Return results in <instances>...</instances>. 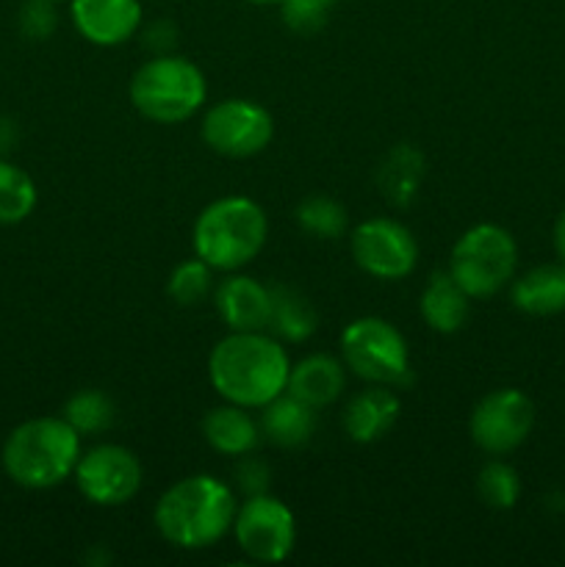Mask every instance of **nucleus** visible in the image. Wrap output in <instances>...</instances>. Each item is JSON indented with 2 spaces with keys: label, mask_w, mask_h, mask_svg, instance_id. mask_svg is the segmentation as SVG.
Instances as JSON below:
<instances>
[{
  "label": "nucleus",
  "mask_w": 565,
  "mask_h": 567,
  "mask_svg": "<svg viewBox=\"0 0 565 567\" xmlns=\"http://www.w3.org/2000/svg\"><path fill=\"white\" fill-rule=\"evenodd\" d=\"M288 360L282 341L271 332H230L208 354L210 388L225 402L260 410L266 402L280 396L288 385Z\"/></svg>",
  "instance_id": "f257e3e1"
},
{
  "label": "nucleus",
  "mask_w": 565,
  "mask_h": 567,
  "mask_svg": "<svg viewBox=\"0 0 565 567\" xmlns=\"http://www.w3.org/2000/svg\"><path fill=\"white\" fill-rule=\"evenodd\" d=\"M236 493L210 474L183 476L155 502L153 520L158 535L183 551H199L219 543L233 529Z\"/></svg>",
  "instance_id": "f03ea898"
},
{
  "label": "nucleus",
  "mask_w": 565,
  "mask_h": 567,
  "mask_svg": "<svg viewBox=\"0 0 565 567\" xmlns=\"http://www.w3.org/2000/svg\"><path fill=\"white\" fill-rule=\"evenodd\" d=\"M81 435L61 415L22 421L3 443V471L25 491H50L75 474Z\"/></svg>",
  "instance_id": "7ed1b4c3"
},
{
  "label": "nucleus",
  "mask_w": 565,
  "mask_h": 567,
  "mask_svg": "<svg viewBox=\"0 0 565 567\" xmlns=\"http://www.w3.org/2000/svg\"><path fill=\"white\" fill-rule=\"evenodd\" d=\"M269 236V221L255 199L219 197L199 210L192 230V247L197 258L214 271H238L253 264Z\"/></svg>",
  "instance_id": "20e7f679"
},
{
  "label": "nucleus",
  "mask_w": 565,
  "mask_h": 567,
  "mask_svg": "<svg viewBox=\"0 0 565 567\" xmlns=\"http://www.w3.org/2000/svg\"><path fill=\"white\" fill-rule=\"evenodd\" d=\"M127 94L144 120L155 125H181L203 109L208 83L194 61L164 53L133 72Z\"/></svg>",
  "instance_id": "39448f33"
},
{
  "label": "nucleus",
  "mask_w": 565,
  "mask_h": 567,
  "mask_svg": "<svg viewBox=\"0 0 565 567\" xmlns=\"http://www.w3.org/2000/svg\"><path fill=\"white\" fill-rule=\"evenodd\" d=\"M518 266V247L510 230L493 221L469 227L454 241L449 275L471 299H487L510 286Z\"/></svg>",
  "instance_id": "423d86ee"
},
{
  "label": "nucleus",
  "mask_w": 565,
  "mask_h": 567,
  "mask_svg": "<svg viewBox=\"0 0 565 567\" xmlns=\"http://www.w3.org/2000/svg\"><path fill=\"white\" fill-rule=\"evenodd\" d=\"M341 360L355 377L374 385H397L410 371L408 341L380 316H363L343 327Z\"/></svg>",
  "instance_id": "0eeeda50"
},
{
  "label": "nucleus",
  "mask_w": 565,
  "mask_h": 567,
  "mask_svg": "<svg viewBox=\"0 0 565 567\" xmlns=\"http://www.w3.org/2000/svg\"><path fill=\"white\" fill-rule=\"evenodd\" d=\"M233 537L253 563L275 565L291 557L297 546L294 513L269 493H255L242 502L233 518Z\"/></svg>",
  "instance_id": "6e6552de"
},
{
  "label": "nucleus",
  "mask_w": 565,
  "mask_h": 567,
  "mask_svg": "<svg viewBox=\"0 0 565 567\" xmlns=\"http://www.w3.org/2000/svg\"><path fill=\"white\" fill-rule=\"evenodd\" d=\"M271 136L275 120L255 100H219L203 116V142L225 158H253L269 147Z\"/></svg>",
  "instance_id": "1a4fd4ad"
},
{
  "label": "nucleus",
  "mask_w": 565,
  "mask_h": 567,
  "mask_svg": "<svg viewBox=\"0 0 565 567\" xmlns=\"http://www.w3.org/2000/svg\"><path fill=\"white\" fill-rule=\"evenodd\" d=\"M72 480L94 507H122L142 491V463L131 449L100 443L81 454Z\"/></svg>",
  "instance_id": "9d476101"
},
{
  "label": "nucleus",
  "mask_w": 565,
  "mask_h": 567,
  "mask_svg": "<svg viewBox=\"0 0 565 567\" xmlns=\"http://www.w3.org/2000/svg\"><path fill=\"white\" fill-rule=\"evenodd\" d=\"M349 247L355 264L377 280H402L419 264L415 236L402 221L388 216L360 221L349 236Z\"/></svg>",
  "instance_id": "9b49d317"
},
{
  "label": "nucleus",
  "mask_w": 565,
  "mask_h": 567,
  "mask_svg": "<svg viewBox=\"0 0 565 567\" xmlns=\"http://www.w3.org/2000/svg\"><path fill=\"white\" fill-rule=\"evenodd\" d=\"M535 426V404L518 388H499L471 410V441L487 454L515 452Z\"/></svg>",
  "instance_id": "f8f14e48"
},
{
  "label": "nucleus",
  "mask_w": 565,
  "mask_h": 567,
  "mask_svg": "<svg viewBox=\"0 0 565 567\" xmlns=\"http://www.w3.org/2000/svg\"><path fill=\"white\" fill-rule=\"evenodd\" d=\"M75 31L97 48H120L142 28V0H70Z\"/></svg>",
  "instance_id": "ddd939ff"
},
{
  "label": "nucleus",
  "mask_w": 565,
  "mask_h": 567,
  "mask_svg": "<svg viewBox=\"0 0 565 567\" xmlns=\"http://www.w3.org/2000/svg\"><path fill=\"white\" fill-rule=\"evenodd\" d=\"M214 308L230 332H253L269 327L271 286L247 275H230L214 286Z\"/></svg>",
  "instance_id": "4468645a"
},
{
  "label": "nucleus",
  "mask_w": 565,
  "mask_h": 567,
  "mask_svg": "<svg viewBox=\"0 0 565 567\" xmlns=\"http://www.w3.org/2000/svg\"><path fill=\"white\" fill-rule=\"evenodd\" d=\"M399 410H402V402L391 391V385H374L371 382L366 391L355 393L347 408H343V432H347L349 441L363 443V446L374 443L382 435H388V430L397 424Z\"/></svg>",
  "instance_id": "2eb2a0df"
},
{
  "label": "nucleus",
  "mask_w": 565,
  "mask_h": 567,
  "mask_svg": "<svg viewBox=\"0 0 565 567\" xmlns=\"http://www.w3.org/2000/svg\"><path fill=\"white\" fill-rule=\"evenodd\" d=\"M343 385H347L343 360L332 358V354H308L297 365H291L286 391L308 408L321 410L341 396Z\"/></svg>",
  "instance_id": "dca6fc26"
},
{
  "label": "nucleus",
  "mask_w": 565,
  "mask_h": 567,
  "mask_svg": "<svg viewBox=\"0 0 565 567\" xmlns=\"http://www.w3.org/2000/svg\"><path fill=\"white\" fill-rule=\"evenodd\" d=\"M203 437L216 454H225V457L253 454L258 443L264 441L260 424L249 415V410L233 402H225L205 413Z\"/></svg>",
  "instance_id": "f3484780"
},
{
  "label": "nucleus",
  "mask_w": 565,
  "mask_h": 567,
  "mask_svg": "<svg viewBox=\"0 0 565 567\" xmlns=\"http://www.w3.org/2000/svg\"><path fill=\"white\" fill-rule=\"evenodd\" d=\"M260 435L280 449H299L314 437L316 410L288 391L260 408Z\"/></svg>",
  "instance_id": "a211bd4d"
},
{
  "label": "nucleus",
  "mask_w": 565,
  "mask_h": 567,
  "mask_svg": "<svg viewBox=\"0 0 565 567\" xmlns=\"http://www.w3.org/2000/svg\"><path fill=\"white\" fill-rule=\"evenodd\" d=\"M419 310L430 330L441 332V336H452V332L463 330L465 321H469L471 297L454 282L449 269L435 271L427 280L424 291H421Z\"/></svg>",
  "instance_id": "6ab92c4d"
},
{
  "label": "nucleus",
  "mask_w": 565,
  "mask_h": 567,
  "mask_svg": "<svg viewBox=\"0 0 565 567\" xmlns=\"http://www.w3.org/2000/svg\"><path fill=\"white\" fill-rule=\"evenodd\" d=\"M510 299L526 316H554L565 310V264H543L513 280Z\"/></svg>",
  "instance_id": "aec40b11"
},
{
  "label": "nucleus",
  "mask_w": 565,
  "mask_h": 567,
  "mask_svg": "<svg viewBox=\"0 0 565 567\" xmlns=\"http://www.w3.org/2000/svg\"><path fill=\"white\" fill-rule=\"evenodd\" d=\"M421 177H424V155L413 144H397L377 169V186L388 203L404 208L419 194Z\"/></svg>",
  "instance_id": "412c9836"
},
{
  "label": "nucleus",
  "mask_w": 565,
  "mask_h": 567,
  "mask_svg": "<svg viewBox=\"0 0 565 567\" xmlns=\"http://www.w3.org/2000/svg\"><path fill=\"white\" fill-rule=\"evenodd\" d=\"M316 327H319V316L308 297H302L291 286H271V313L266 332H271L277 341L299 343L308 341Z\"/></svg>",
  "instance_id": "4be33fe9"
},
{
  "label": "nucleus",
  "mask_w": 565,
  "mask_h": 567,
  "mask_svg": "<svg viewBox=\"0 0 565 567\" xmlns=\"http://www.w3.org/2000/svg\"><path fill=\"white\" fill-rule=\"evenodd\" d=\"M37 183L25 169L0 158V227L20 225L37 208Z\"/></svg>",
  "instance_id": "5701e85b"
},
{
  "label": "nucleus",
  "mask_w": 565,
  "mask_h": 567,
  "mask_svg": "<svg viewBox=\"0 0 565 567\" xmlns=\"http://www.w3.org/2000/svg\"><path fill=\"white\" fill-rule=\"evenodd\" d=\"M114 402H111L103 391L86 388V391H78L75 396L66 399L64 415H61V419H64L78 435L86 437L109 430V426L114 424Z\"/></svg>",
  "instance_id": "b1692460"
},
{
  "label": "nucleus",
  "mask_w": 565,
  "mask_h": 567,
  "mask_svg": "<svg viewBox=\"0 0 565 567\" xmlns=\"http://www.w3.org/2000/svg\"><path fill=\"white\" fill-rule=\"evenodd\" d=\"M214 293V269L203 258H188L170 271L166 297L181 308H194Z\"/></svg>",
  "instance_id": "393cba45"
},
{
  "label": "nucleus",
  "mask_w": 565,
  "mask_h": 567,
  "mask_svg": "<svg viewBox=\"0 0 565 567\" xmlns=\"http://www.w3.org/2000/svg\"><path fill=\"white\" fill-rule=\"evenodd\" d=\"M294 216H297V225L314 238H330L332 241V238H341L349 227L347 208L338 199L321 197V194L302 199Z\"/></svg>",
  "instance_id": "a878e982"
},
{
  "label": "nucleus",
  "mask_w": 565,
  "mask_h": 567,
  "mask_svg": "<svg viewBox=\"0 0 565 567\" xmlns=\"http://www.w3.org/2000/svg\"><path fill=\"white\" fill-rule=\"evenodd\" d=\"M476 496L491 509H513L521 498V476L513 465L491 460L476 474Z\"/></svg>",
  "instance_id": "bb28decb"
},
{
  "label": "nucleus",
  "mask_w": 565,
  "mask_h": 567,
  "mask_svg": "<svg viewBox=\"0 0 565 567\" xmlns=\"http://www.w3.org/2000/svg\"><path fill=\"white\" fill-rule=\"evenodd\" d=\"M338 0H280V14L291 31L316 33L330 17Z\"/></svg>",
  "instance_id": "cd10ccee"
},
{
  "label": "nucleus",
  "mask_w": 565,
  "mask_h": 567,
  "mask_svg": "<svg viewBox=\"0 0 565 567\" xmlns=\"http://www.w3.org/2000/svg\"><path fill=\"white\" fill-rule=\"evenodd\" d=\"M55 3L50 0H28L20 9V28L28 39H48L55 31Z\"/></svg>",
  "instance_id": "c85d7f7f"
},
{
  "label": "nucleus",
  "mask_w": 565,
  "mask_h": 567,
  "mask_svg": "<svg viewBox=\"0 0 565 567\" xmlns=\"http://www.w3.org/2000/svg\"><path fill=\"white\" fill-rule=\"evenodd\" d=\"M236 482H238V487L247 493V496L266 493V487H269V468H266L260 460L244 454V460L238 463V468H236Z\"/></svg>",
  "instance_id": "c756f323"
},
{
  "label": "nucleus",
  "mask_w": 565,
  "mask_h": 567,
  "mask_svg": "<svg viewBox=\"0 0 565 567\" xmlns=\"http://www.w3.org/2000/svg\"><path fill=\"white\" fill-rule=\"evenodd\" d=\"M554 249L559 255V264H565V210L559 214V219L554 221Z\"/></svg>",
  "instance_id": "7c9ffc66"
},
{
  "label": "nucleus",
  "mask_w": 565,
  "mask_h": 567,
  "mask_svg": "<svg viewBox=\"0 0 565 567\" xmlns=\"http://www.w3.org/2000/svg\"><path fill=\"white\" fill-rule=\"evenodd\" d=\"M247 3H258V6H280V0H247Z\"/></svg>",
  "instance_id": "2f4dec72"
},
{
  "label": "nucleus",
  "mask_w": 565,
  "mask_h": 567,
  "mask_svg": "<svg viewBox=\"0 0 565 567\" xmlns=\"http://www.w3.org/2000/svg\"><path fill=\"white\" fill-rule=\"evenodd\" d=\"M50 3H61V0H50Z\"/></svg>",
  "instance_id": "473e14b6"
}]
</instances>
